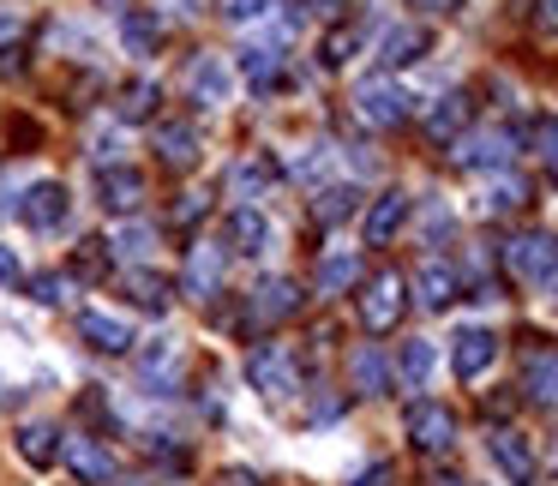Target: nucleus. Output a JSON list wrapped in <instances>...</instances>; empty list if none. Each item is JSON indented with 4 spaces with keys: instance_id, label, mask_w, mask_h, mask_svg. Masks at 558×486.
<instances>
[{
    "instance_id": "33",
    "label": "nucleus",
    "mask_w": 558,
    "mask_h": 486,
    "mask_svg": "<svg viewBox=\"0 0 558 486\" xmlns=\"http://www.w3.org/2000/svg\"><path fill=\"white\" fill-rule=\"evenodd\" d=\"M426 378H433V342H426V337L402 342V385L426 390Z\"/></svg>"
},
{
    "instance_id": "25",
    "label": "nucleus",
    "mask_w": 558,
    "mask_h": 486,
    "mask_svg": "<svg viewBox=\"0 0 558 486\" xmlns=\"http://www.w3.org/2000/svg\"><path fill=\"white\" fill-rule=\"evenodd\" d=\"M414 301L433 306V313H438V306H450V301H457V270L438 265V258H433V265H421V277H414Z\"/></svg>"
},
{
    "instance_id": "23",
    "label": "nucleus",
    "mask_w": 558,
    "mask_h": 486,
    "mask_svg": "<svg viewBox=\"0 0 558 486\" xmlns=\"http://www.w3.org/2000/svg\"><path fill=\"white\" fill-rule=\"evenodd\" d=\"M19 457H25L31 469H49V462L61 457V433H54L49 421H25L19 426Z\"/></svg>"
},
{
    "instance_id": "17",
    "label": "nucleus",
    "mask_w": 558,
    "mask_h": 486,
    "mask_svg": "<svg viewBox=\"0 0 558 486\" xmlns=\"http://www.w3.org/2000/svg\"><path fill=\"white\" fill-rule=\"evenodd\" d=\"M426 49H433L426 25H397V31H385V42H378V66H414Z\"/></svg>"
},
{
    "instance_id": "10",
    "label": "nucleus",
    "mask_w": 558,
    "mask_h": 486,
    "mask_svg": "<svg viewBox=\"0 0 558 486\" xmlns=\"http://www.w3.org/2000/svg\"><path fill=\"white\" fill-rule=\"evenodd\" d=\"M181 373H186V361H181L174 342H145V349H138V385H145V390L169 397V390L181 385Z\"/></svg>"
},
{
    "instance_id": "19",
    "label": "nucleus",
    "mask_w": 558,
    "mask_h": 486,
    "mask_svg": "<svg viewBox=\"0 0 558 486\" xmlns=\"http://www.w3.org/2000/svg\"><path fill=\"white\" fill-rule=\"evenodd\" d=\"M66 462H73V474L85 486H109L114 481V457L97 445V438H73V445H66Z\"/></svg>"
},
{
    "instance_id": "41",
    "label": "nucleus",
    "mask_w": 558,
    "mask_h": 486,
    "mask_svg": "<svg viewBox=\"0 0 558 486\" xmlns=\"http://www.w3.org/2000/svg\"><path fill=\"white\" fill-rule=\"evenodd\" d=\"M534 25H541L546 37H558V0H541V7H534Z\"/></svg>"
},
{
    "instance_id": "40",
    "label": "nucleus",
    "mask_w": 558,
    "mask_h": 486,
    "mask_svg": "<svg viewBox=\"0 0 558 486\" xmlns=\"http://www.w3.org/2000/svg\"><path fill=\"white\" fill-rule=\"evenodd\" d=\"M114 253H121V258H145V253H150V229H121Z\"/></svg>"
},
{
    "instance_id": "32",
    "label": "nucleus",
    "mask_w": 558,
    "mask_h": 486,
    "mask_svg": "<svg viewBox=\"0 0 558 486\" xmlns=\"http://www.w3.org/2000/svg\"><path fill=\"white\" fill-rule=\"evenodd\" d=\"M133 301L145 306V313H169V294H174V282L169 277H157V270H133Z\"/></svg>"
},
{
    "instance_id": "12",
    "label": "nucleus",
    "mask_w": 558,
    "mask_h": 486,
    "mask_svg": "<svg viewBox=\"0 0 558 486\" xmlns=\"http://www.w3.org/2000/svg\"><path fill=\"white\" fill-rule=\"evenodd\" d=\"M78 337H85L97 354H126L138 342L133 325H126V318H114V313H78Z\"/></svg>"
},
{
    "instance_id": "22",
    "label": "nucleus",
    "mask_w": 558,
    "mask_h": 486,
    "mask_svg": "<svg viewBox=\"0 0 558 486\" xmlns=\"http://www.w3.org/2000/svg\"><path fill=\"white\" fill-rule=\"evenodd\" d=\"M522 390H529V402H558V349H534L529 354Z\"/></svg>"
},
{
    "instance_id": "28",
    "label": "nucleus",
    "mask_w": 558,
    "mask_h": 486,
    "mask_svg": "<svg viewBox=\"0 0 558 486\" xmlns=\"http://www.w3.org/2000/svg\"><path fill=\"white\" fill-rule=\"evenodd\" d=\"M241 73H246V85L253 90H277L282 85V54L277 49H241Z\"/></svg>"
},
{
    "instance_id": "31",
    "label": "nucleus",
    "mask_w": 558,
    "mask_h": 486,
    "mask_svg": "<svg viewBox=\"0 0 558 486\" xmlns=\"http://www.w3.org/2000/svg\"><path fill=\"white\" fill-rule=\"evenodd\" d=\"M354 210H361V193H354V186H325V193L313 198V217L325 222V229H337V222H349Z\"/></svg>"
},
{
    "instance_id": "11",
    "label": "nucleus",
    "mask_w": 558,
    "mask_h": 486,
    "mask_svg": "<svg viewBox=\"0 0 558 486\" xmlns=\"http://www.w3.org/2000/svg\"><path fill=\"white\" fill-rule=\"evenodd\" d=\"M97 205L114 210V217H133V210L145 205V174L121 169V162H114V169H102L97 174Z\"/></svg>"
},
{
    "instance_id": "43",
    "label": "nucleus",
    "mask_w": 558,
    "mask_h": 486,
    "mask_svg": "<svg viewBox=\"0 0 558 486\" xmlns=\"http://www.w3.org/2000/svg\"><path fill=\"white\" fill-rule=\"evenodd\" d=\"M19 282V258H13V246H0V289H13Z\"/></svg>"
},
{
    "instance_id": "34",
    "label": "nucleus",
    "mask_w": 558,
    "mask_h": 486,
    "mask_svg": "<svg viewBox=\"0 0 558 486\" xmlns=\"http://www.w3.org/2000/svg\"><path fill=\"white\" fill-rule=\"evenodd\" d=\"M354 49H361V31H354V25H342V31H330V37H325L318 61H325V66H349V61H354Z\"/></svg>"
},
{
    "instance_id": "36",
    "label": "nucleus",
    "mask_w": 558,
    "mask_h": 486,
    "mask_svg": "<svg viewBox=\"0 0 558 486\" xmlns=\"http://www.w3.org/2000/svg\"><path fill=\"white\" fill-rule=\"evenodd\" d=\"M205 217H210V198L205 193H181V198H174V229H198Z\"/></svg>"
},
{
    "instance_id": "27",
    "label": "nucleus",
    "mask_w": 558,
    "mask_h": 486,
    "mask_svg": "<svg viewBox=\"0 0 558 486\" xmlns=\"http://www.w3.org/2000/svg\"><path fill=\"white\" fill-rule=\"evenodd\" d=\"M349 378H354V390H361V397H385V390H390V366H385V354H378V349H354Z\"/></svg>"
},
{
    "instance_id": "20",
    "label": "nucleus",
    "mask_w": 558,
    "mask_h": 486,
    "mask_svg": "<svg viewBox=\"0 0 558 486\" xmlns=\"http://www.w3.org/2000/svg\"><path fill=\"white\" fill-rule=\"evenodd\" d=\"M222 282V253L217 246H186V294L193 301H210Z\"/></svg>"
},
{
    "instance_id": "30",
    "label": "nucleus",
    "mask_w": 558,
    "mask_h": 486,
    "mask_svg": "<svg viewBox=\"0 0 558 486\" xmlns=\"http://www.w3.org/2000/svg\"><path fill=\"white\" fill-rule=\"evenodd\" d=\"M354 282H361V258L354 253L318 258V294H342V289H354Z\"/></svg>"
},
{
    "instance_id": "7",
    "label": "nucleus",
    "mask_w": 558,
    "mask_h": 486,
    "mask_svg": "<svg viewBox=\"0 0 558 486\" xmlns=\"http://www.w3.org/2000/svg\"><path fill=\"white\" fill-rule=\"evenodd\" d=\"M66 186L61 181H37V186H25V198H19V217H25V229H37V234H54L66 222Z\"/></svg>"
},
{
    "instance_id": "24",
    "label": "nucleus",
    "mask_w": 558,
    "mask_h": 486,
    "mask_svg": "<svg viewBox=\"0 0 558 486\" xmlns=\"http://www.w3.org/2000/svg\"><path fill=\"white\" fill-rule=\"evenodd\" d=\"M270 181H277V169H270L265 157H241V162L229 169V193L241 198V205H253V198H265V186H270Z\"/></svg>"
},
{
    "instance_id": "46",
    "label": "nucleus",
    "mask_w": 558,
    "mask_h": 486,
    "mask_svg": "<svg viewBox=\"0 0 558 486\" xmlns=\"http://www.w3.org/2000/svg\"><path fill=\"white\" fill-rule=\"evenodd\" d=\"M433 486H469L462 474H433Z\"/></svg>"
},
{
    "instance_id": "1",
    "label": "nucleus",
    "mask_w": 558,
    "mask_h": 486,
    "mask_svg": "<svg viewBox=\"0 0 558 486\" xmlns=\"http://www.w3.org/2000/svg\"><path fill=\"white\" fill-rule=\"evenodd\" d=\"M354 114H361L366 126H378V133H390V126L409 121V90H402L390 73H373V78L354 85Z\"/></svg>"
},
{
    "instance_id": "4",
    "label": "nucleus",
    "mask_w": 558,
    "mask_h": 486,
    "mask_svg": "<svg viewBox=\"0 0 558 486\" xmlns=\"http://www.w3.org/2000/svg\"><path fill=\"white\" fill-rule=\"evenodd\" d=\"M505 265H510L517 282H546L558 270V241L546 229H529V234H517V241L505 246Z\"/></svg>"
},
{
    "instance_id": "38",
    "label": "nucleus",
    "mask_w": 558,
    "mask_h": 486,
    "mask_svg": "<svg viewBox=\"0 0 558 486\" xmlns=\"http://www.w3.org/2000/svg\"><path fill=\"white\" fill-rule=\"evenodd\" d=\"M282 0H222V13L234 19V25H253V19H265V13H277Z\"/></svg>"
},
{
    "instance_id": "47",
    "label": "nucleus",
    "mask_w": 558,
    "mask_h": 486,
    "mask_svg": "<svg viewBox=\"0 0 558 486\" xmlns=\"http://www.w3.org/2000/svg\"><path fill=\"white\" fill-rule=\"evenodd\" d=\"M102 7H121V0H102Z\"/></svg>"
},
{
    "instance_id": "35",
    "label": "nucleus",
    "mask_w": 558,
    "mask_h": 486,
    "mask_svg": "<svg viewBox=\"0 0 558 486\" xmlns=\"http://www.w3.org/2000/svg\"><path fill=\"white\" fill-rule=\"evenodd\" d=\"M150 109H157V85H150V78H138V85L121 90V114H126V121H145Z\"/></svg>"
},
{
    "instance_id": "42",
    "label": "nucleus",
    "mask_w": 558,
    "mask_h": 486,
    "mask_svg": "<svg viewBox=\"0 0 558 486\" xmlns=\"http://www.w3.org/2000/svg\"><path fill=\"white\" fill-rule=\"evenodd\" d=\"M19 37H25V25L13 13H0V49H19Z\"/></svg>"
},
{
    "instance_id": "15",
    "label": "nucleus",
    "mask_w": 558,
    "mask_h": 486,
    "mask_svg": "<svg viewBox=\"0 0 558 486\" xmlns=\"http://www.w3.org/2000/svg\"><path fill=\"white\" fill-rule=\"evenodd\" d=\"M402 222H409V193H397V186H390V193H378L373 210H366V241H373V246L397 241Z\"/></svg>"
},
{
    "instance_id": "9",
    "label": "nucleus",
    "mask_w": 558,
    "mask_h": 486,
    "mask_svg": "<svg viewBox=\"0 0 558 486\" xmlns=\"http://www.w3.org/2000/svg\"><path fill=\"white\" fill-rule=\"evenodd\" d=\"M493 361H498V337H493V330L462 325L457 337H450V366H457V378H481Z\"/></svg>"
},
{
    "instance_id": "16",
    "label": "nucleus",
    "mask_w": 558,
    "mask_h": 486,
    "mask_svg": "<svg viewBox=\"0 0 558 486\" xmlns=\"http://www.w3.org/2000/svg\"><path fill=\"white\" fill-rule=\"evenodd\" d=\"M301 313V289H294L289 277H265L253 294V318H265V325H277V318H294Z\"/></svg>"
},
{
    "instance_id": "39",
    "label": "nucleus",
    "mask_w": 558,
    "mask_h": 486,
    "mask_svg": "<svg viewBox=\"0 0 558 486\" xmlns=\"http://www.w3.org/2000/svg\"><path fill=\"white\" fill-rule=\"evenodd\" d=\"M31 301L37 306H66V277H37L31 282Z\"/></svg>"
},
{
    "instance_id": "44",
    "label": "nucleus",
    "mask_w": 558,
    "mask_h": 486,
    "mask_svg": "<svg viewBox=\"0 0 558 486\" xmlns=\"http://www.w3.org/2000/svg\"><path fill=\"white\" fill-rule=\"evenodd\" d=\"M354 486H390V469H385V462H378V469H366V474H361V481H354Z\"/></svg>"
},
{
    "instance_id": "37",
    "label": "nucleus",
    "mask_w": 558,
    "mask_h": 486,
    "mask_svg": "<svg viewBox=\"0 0 558 486\" xmlns=\"http://www.w3.org/2000/svg\"><path fill=\"white\" fill-rule=\"evenodd\" d=\"M109 270V241H85V253L73 258V277H102Z\"/></svg>"
},
{
    "instance_id": "2",
    "label": "nucleus",
    "mask_w": 558,
    "mask_h": 486,
    "mask_svg": "<svg viewBox=\"0 0 558 486\" xmlns=\"http://www.w3.org/2000/svg\"><path fill=\"white\" fill-rule=\"evenodd\" d=\"M246 385H253L258 397H294V390H301V361H294L282 342H258L253 361H246Z\"/></svg>"
},
{
    "instance_id": "45",
    "label": "nucleus",
    "mask_w": 558,
    "mask_h": 486,
    "mask_svg": "<svg viewBox=\"0 0 558 486\" xmlns=\"http://www.w3.org/2000/svg\"><path fill=\"white\" fill-rule=\"evenodd\" d=\"M409 7H421V13H457V0H409Z\"/></svg>"
},
{
    "instance_id": "18",
    "label": "nucleus",
    "mask_w": 558,
    "mask_h": 486,
    "mask_svg": "<svg viewBox=\"0 0 558 486\" xmlns=\"http://www.w3.org/2000/svg\"><path fill=\"white\" fill-rule=\"evenodd\" d=\"M229 246H234L241 258H258V253L270 246V222L258 217L253 205H234V210H229Z\"/></svg>"
},
{
    "instance_id": "29",
    "label": "nucleus",
    "mask_w": 558,
    "mask_h": 486,
    "mask_svg": "<svg viewBox=\"0 0 558 486\" xmlns=\"http://www.w3.org/2000/svg\"><path fill=\"white\" fill-rule=\"evenodd\" d=\"M522 205H529V181L510 174V169H498L493 186H486V210H493V217H510V210H522Z\"/></svg>"
},
{
    "instance_id": "26",
    "label": "nucleus",
    "mask_w": 558,
    "mask_h": 486,
    "mask_svg": "<svg viewBox=\"0 0 558 486\" xmlns=\"http://www.w3.org/2000/svg\"><path fill=\"white\" fill-rule=\"evenodd\" d=\"M157 157L169 162V169H193V162H198V133H193V126H181V121H169L157 133Z\"/></svg>"
},
{
    "instance_id": "14",
    "label": "nucleus",
    "mask_w": 558,
    "mask_h": 486,
    "mask_svg": "<svg viewBox=\"0 0 558 486\" xmlns=\"http://www.w3.org/2000/svg\"><path fill=\"white\" fill-rule=\"evenodd\" d=\"M474 102L462 97V90H450V97H438L433 109H426V138L433 145H450V138H462V126H469Z\"/></svg>"
},
{
    "instance_id": "3",
    "label": "nucleus",
    "mask_w": 558,
    "mask_h": 486,
    "mask_svg": "<svg viewBox=\"0 0 558 486\" xmlns=\"http://www.w3.org/2000/svg\"><path fill=\"white\" fill-rule=\"evenodd\" d=\"M402 306H409V282L397 270H378V277L361 282V325L366 330H397Z\"/></svg>"
},
{
    "instance_id": "21",
    "label": "nucleus",
    "mask_w": 558,
    "mask_h": 486,
    "mask_svg": "<svg viewBox=\"0 0 558 486\" xmlns=\"http://www.w3.org/2000/svg\"><path fill=\"white\" fill-rule=\"evenodd\" d=\"M121 42H126V54H138V61H150V54L162 49V19L150 13V7H138V13H126V19H121Z\"/></svg>"
},
{
    "instance_id": "5",
    "label": "nucleus",
    "mask_w": 558,
    "mask_h": 486,
    "mask_svg": "<svg viewBox=\"0 0 558 486\" xmlns=\"http://www.w3.org/2000/svg\"><path fill=\"white\" fill-rule=\"evenodd\" d=\"M510 157H517V138H510L505 126L469 133V138H457V150H450V162H457V169H486V174L510 169Z\"/></svg>"
},
{
    "instance_id": "6",
    "label": "nucleus",
    "mask_w": 558,
    "mask_h": 486,
    "mask_svg": "<svg viewBox=\"0 0 558 486\" xmlns=\"http://www.w3.org/2000/svg\"><path fill=\"white\" fill-rule=\"evenodd\" d=\"M409 438H414V450L438 457V450L457 445V414L445 402H409Z\"/></svg>"
},
{
    "instance_id": "13",
    "label": "nucleus",
    "mask_w": 558,
    "mask_h": 486,
    "mask_svg": "<svg viewBox=\"0 0 558 486\" xmlns=\"http://www.w3.org/2000/svg\"><path fill=\"white\" fill-rule=\"evenodd\" d=\"M234 85V73L222 66V54H198L193 66H186V97L193 102H222Z\"/></svg>"
},
{
    "instance_id": "8",
    "label": "nucleus",
    "mask_w": 558,
    "mask_h": 486,
    "mask_svg": "<svg viewBox=\"0 0 558 486\" xmlns=\"http://www.w3.org/2000/svg\"><path fill=\"white\" fill-rule=\"evenodd\" d=\"M486 457L505 469L510 486H534V450H529V438H522V433H510V426H493V433H486Z\"/></svg>"
}]
</instances>
